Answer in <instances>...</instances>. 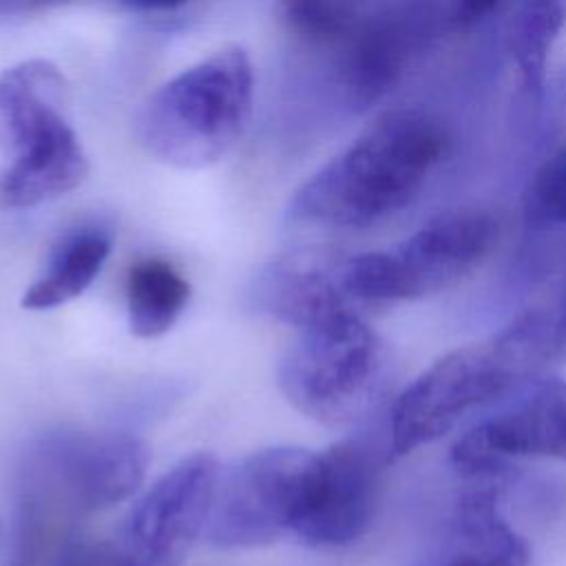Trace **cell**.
<instances>
[{
    "instance_id": "cell-11",
    "label": "cell",
    "mask_w": 566,
    "mask_h": 566,
    "mask_svg": "<svg viewBox=\"0 0 566 566\" xmlns=\"http://www.w3.org/2000/svg\"><path fill=\"white\" fill-rule=\"evenodd\" d=\"M389 455V444L380 447L367 436L340 440L321 453L318 500L296 537L321 548L358 539L376 515Z\"/></svg>"
},
{
    "instance_id": "cell-15",
    "label": "cell",
    "mask_w": 566,
    "mask_h": 566,
    "mask_svg": "<svg viewBox=\"0 0 566 566\" xmlns=\"http://www.w3.org/2000/svg\"><path fill=\"white\" fill-rule=\"evenodd\" d=\"M533 241L520 261V305L515 314L531 318L566 347V230L551 228Z\"/></svg>"
},
{
    "instance_id": "cell-3",
    "label": "cell",
    "mask_w": 566,
    "mask_h": 566,
    "mask_svg": "<svg viewBox=\"0 0 566 566\" xmlns=\"http://www.w3.org/2000/svg\"><path fill=\"white\" fill-rule=\"evenodd\" d=\"M86 175L88 157L69 117L62 71L42 57L0 71V208L53 201Z\"/></svg>"
},
{
    "instance_id": "cell-7",
    "label": "cell",
    "mask_w": 566,
    "mask_h": 566,
    "mask_svg": "<svg viewBox=\"0 0 566 566\" xmlns=\"http://www.w3.org/2000/svg\"><path fill=\"white\" fill-rule=\"evenodd\" d=\"M497 237L500 221L489 210H449L429 219L391 250L336 261V276L354 301H413L442 292L475 270Z\"/></svg>"
},
{
    "instance_id": "cell-6",
    "label": "cell",
    "mask_w": 566,
    "mask_h": 566,
    "mask_svg": "<svg viewBox=\"0 0 566 566\" xmlns=\"http://www.w3.org/2000/svg\"><path fill=\"white\" fill-rule=\"evenodd\" d=\"M394 374L385 340L360 314L301 332L279 367L285 398L329 427L367 418L389 391Z\"/></svg>"
},
{
    "instance_id": "cell-24",
    "label": "cell",
    "mask_w": 566,
    "mask_h": 566,
    "mask_svg": "<svg viewBox=\"0 0 566 566\" xmlns=\"http://www.w3.org/2000/svg\"><path fill=\"white\" fill-rule=\"evenodd\" d=\"M55 566H75V564H73V553H66L64 557H60Z\"/></svg>"
},
{
    "instance_id": "cell-21",
    "label": "cell",
    "mask_w": 566,
    "mask_h": 566,
    "mask_svg": "<svg viewBox=\"0 0 566 566\" xmlns=\"http://www.w3.org/2000/svg\"><path fill=\"white\" fill-rule=\"evenodd\" d=\"M504 0H455L458 27H471L493 13Z\"/></svg>"
},
{
    "instance_id": "cell-5",
    "label": "cell",
    "mask_w": 566,
    "mask_h": 566,
    "mask_svg": "<svg viewBox=\"0 0 566 566\" xmlns=\"http://www.w3.org/2000/svg\"><path fill=\"white\" fill-rule=\"evenodd\" d=\"M453 24L455 0L378 2L343 38L312 49L310 97L327 117L374 106Z\"/></svg>"
},
{
    "instance_id": "cell-10",
    "label": "cell",
    "mask_w": 566,
    "mask_h": 566,
    "mask_svg": "<svg viewBox=\"0 0 566 566\" xmlns=\"http://www.w3.org/2000/svg\"><path fill=\"white\" fill-rule=\"evenodd\" d=\"M451 458L469 478H497L520 458H566V380L533 382L473 424L455 442Z\"/></svg>"
},
{
    "instance_id": "cell-14",
    "label": "cell",
    "mask_w": 566,
    "mask_h": 566,
    "mask_svg": "<svg viewBox=\"0 0 566 566\" xmlns=\"http://www.w3.org/2000/svg\"><path fill=\"white\" fill-rule=\"evenodd\" d=\"M526 539L497 509V486L482 482L462 495L429 566H528Z\"/></svg>"
},
{
    "instance_id": "cell-18",
    "label": "cell",
    "mask_w": 566,
    "mask_h": 566,
    "mask_svg": "<svg viewBox=\"0 0 566 566\" xmlns=\"http://www.w3.org/2000/svg\"><path fill=\"white\" fill-rule=\"evenodd\" d=\"M190 301V283L168 261L148 256L137 261L126 281L130 332L139 338L166 334Z\"/></svg>"
},
{
    "instance_id": "cell-1",
    "label": "cell",
    "mask_w": 566,
    "mask_h": 566,
    "mask_svg": "<svg viewBox=\"0 0 566 566\" xmlns=\"http://www.w3.org/2000/svg\"><path fill=\"white\" fill-rule=\"evenodd\" d=\"M451 148L447 124L420 106L378 115L290 199L292 223L360 230L407 208Z\"/></svg>"
},
{
    "instance_id": "cell-16",
    "label": "cell",
    "mask_w": 566,
    "mask_h": 566,
    "mask_svg": "<svg viewBox=\"0 0 566 566\" xmlns=\"http://www.w3.org/2000/svg\"><path fill=\"white\" fill-rule=\"evenodd\" d=\"M111 237L99 228L73 230L57 241L44 272L22 294V307L51 310L77 298L99 274Z\"/></svg>"
},
{
    "instance_id": "cell-2",
    "label": "cell",
    "mask_w": 566,
    "mask_h": 566,
    "mask_svg": "<svg viewBox=\"0 0 566 566\" xmlns=\"http://www.w3.org/2000/svg\"><path fill=\"white\" fill-rule=\"evenodd\" d=\"M566 352L535 325L511 316L493 336L431 363L394 402L391 455H405L455 429L478 409L520 391Z\"/></svg>"
},
{
    "instance_id": "cell-19",
    "label": "cell",
    "mask_w": 566,
    "mask_h": 566,
    "mask_svg": "<svg viewBox=\"0 0 566 566\" xmlns=\"http://www.w3.org/2000/svg\"><path fill=\"white\" fill-rule=\"evenodd\" d=\"M378 2L382 0H281V15L307 49H318L343 38Z\"/></svg>"
},
{
    "instance_id": "cell-12",
    "label": "cell",
    "mask_w": 566,
    "mask_h": 566,
    "mask_svg": "<svg viewBox=\"0 0 566 566\" xmlns=\"http://www.w3.org/2000/svg\"><path fill=\"white\" fill-rule=\"evenodd\" d=\"M44 455L66 495L88 511L128 500L142 486L148 467L146 444L130 433L60 438Z\"/></svg>"
},
{
    "instance_id": "cell-20",
    "label": "cell",
    "mask_w": 566,
    "mask_h": 566,
    "mask_svg": "<svg viewBox=\"0 0 566 566\" xmlns=\"http://www.w3.org/2000/svg\"><path fill=\"white\" fill-rule=\"evenodd\" d=\"M524 217L535 230L566 226V146L553 153L524 190Z\"/></svg>"
},
{
    "instance_id": "cell-13",
    "label": "cell",
    "mask_w": 566,
    "mask_h": 566,
    "mask_svg": "<svg viewBox=\"0 0 566 566\" xmlns=\"http://www.w3.org/2000/svg\"><path fill=\"white\" fill-rule=\"evenodd\" d=\"M250 305L301 332L325 327L356 312L354 298L340 287L336 261L314 254H290L268 263L250 285Z\"/></svg>"
},
{
    "instance_id": "cell-22",
    "label": "cell",
    "mask_w": 566,
    "mask_h": 566,
    "mask_svg": "<svg viewBox=\"0 0 566 566\" xmlns=\"http://www.w3.org/2000/svg\"><path fill=\"white\" fill-rule=\"evenodd\" d=\"M73 0H0V18H13V15H27L35 11H44L51 7H60Z\"/></svg>"
},
{
    "instance_id": "cell-4",
    "label": "cell",
    "mask_w": 566,
    "mask_h": 566,
    "mask_svg": "<svg viewBox=\"0 0 566 566\" xmlns=\"http://www.w3.org/2000/svg\"><path fill=\"white\" fill-rule=\"evenodd\" d=\"M252 104V60L239 44H226L146 97L135 117V137L150 157L199 170L217 164L239 144Z\"/></svg>"
},
{
    "instance_id": "cell-23",
    "label": "cell",
    "mask_w": 566,
    "mask_h": 566,
    "mask_svg": "<svg viewBox=\"0 0 566 566\" xmlns=\"http://www.w3.org/2000/svg\"><path fill=\"white\" fill-rule=\"evenodd\" d=\"M126 2L133 4V7H139V9L157 11V9H172V7H177V4H181L186 0H126Z\"/></svg>"
},
{
    "instance_id": "cell-8",
    "label": "cell",
    "mask_w": 566,
    "mask_h": 566,
    "mask_svg": "<svg viewBox=\"0 0 566 566\" xmlns=\"http://www.w3.org/2000/svg\"><path fill=\"white\" fill-rule=\"evenodd\" d=\"M321 491V453L270 447L219 473L206 537L219 548H252L298 533Z\"/></svg>"
},
{
    "instance_id": "cell-9",
    "label": "cell",
    "mask_w": 566,
    "mask_h": 566,
    "mask_svg": "<svg viewBox=\"0 0 566 566\" xmlns=\"http://www.w3.org/2000/svg\"><path fill=\"white\" fill-rule=\"evenodd\" d=\"M219 473L212 453L184 458L135 502L117 542L146 566H177L206 528Z\"/></svg>"
},
{
    "instance_id": "cell-17",
    "label": "cell",
    "mask_w": 566,
    "mask_h": 566,
    "mask_svg": "<svg viewBox=\"0 0 566 566\" xmlns=\"http://www.w3.org/2000/svg\"><path fill=\"white\" fill-rule=\"evenodd\" d=\"M566 27V0H517L506 46L517 66L526 111L537 108L544 95L548 53Z\"/></svg>"
}]
</instances>
